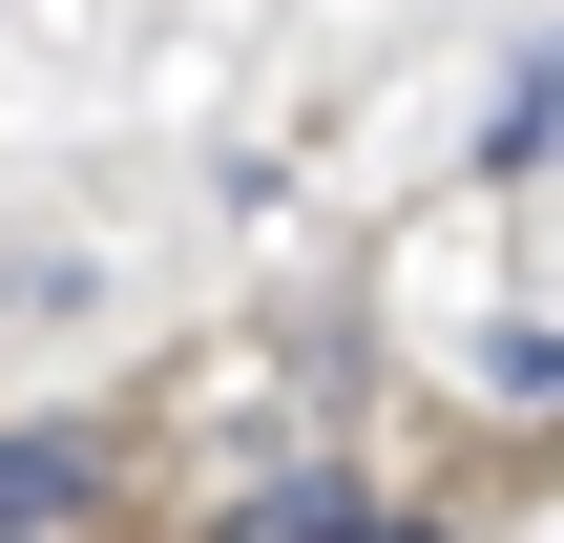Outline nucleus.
Instances as JSON below:
<instances>
[{
    "label": "nucleus",
    "mask_w": 564,
    "mask_h": 543,
    "mask_svg": "<svg viewBox=\"0 0 564 543\" xmlns=\"http://www.w3.org/2000/svg\"><path fill=\"white\" fill-rule=\"evenodd\" d=\"M63 502H84V439H0V543H42Z\"/></svg>",
    "instance_id": "obj_1"
},
{
    "label": "nucleus",
    "mask_w": 564,
    "mask_h": 543,
    "mask_svg": "<svg viewBox=\"0 0 564 543\" xmlns=\"http://www.w3.org/2000/svg\"><path fill=\"white\" fill-rule=\"evenodd\" d=\"M230 543H440V523H377V502H251Z\"/></svg>",
    "instance_id": "obj_2"
},
{
    "label": "nucleus",
    "mask_w": 564,
    "mask_h": 543,
    "mask_svg": "<svg viewBox=\"0 0 564 543\" xmlns=\"http://www.w3.org/2000/svg\"><path fill=\"white\" fill-rule=\"evenodd\" d=\"M481 398H502V419H564V335H544V314H523V335L481 356Z\"/></svg>",
    "instance_id": "obj_3"
}]
</instances>
